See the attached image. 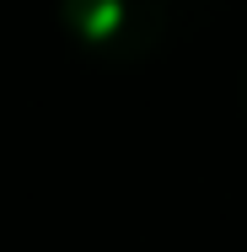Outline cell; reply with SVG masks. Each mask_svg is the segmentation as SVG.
Masks as SVG:
<instances>
[{"label": "cell", "instance_id": "cell-1", "mask_svg": "<svg viewBox=\"0 0 247 252\" xmlns=\"http://www.w3.org/2000/svg\"><path fill=\"white\" fill-rule=\"evenodd\" d=\"M70 38L107 64H135L161 43V0H59Z\"/></svg>", "mask_w": 247, "mask_h": 252}, {"label": "cell", "instance_id": "cell-2", "mask_svg": "<svg viewBox=\"0 0 247 252\" xmlns=\"http://www.w3.org/2000/svg\"><path fill=\"white\" fill-rule=\"evenodd\" d=\"M242 107H247V75H242Z\"/></svg>", "mask_w": 247, "mask_h": 252}]
</instances>
